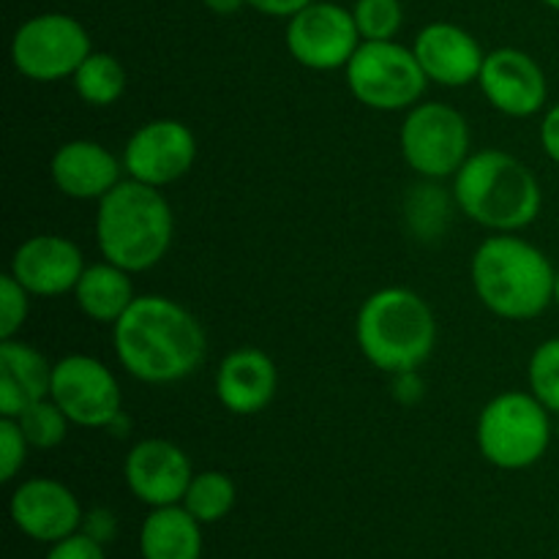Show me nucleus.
Segmentation results:
<instances>
[{
	"label": "nucleus",
	"mask_w": 559,
	"mask_h": 559,
	"mask_svg": "<svg viewBox=\"0 0 559 559\" xmlns=\"http://www.w3.org/2000/svg\"><path fill=\"white\" fill-rule=\"evenodd\" d=\"M93 52L91 33L76 16L47 11L22 22L11 38V63L25 80L60 82L74 76Z\"/></svg>",
	"instance_id": "nucleus-9"
},
{
	"label": "nucleus",
	"mask_w": 559,
	"mask_h": 559,
	"mask_svg": "<svg viewBox=\"0 0 559 559\" xmlns=\"http://www.w3.org/2000/svg\"><path fill=\"white\" fill-rule=\"evenodd\" d=\"M399 145L407 167L429 180L453 178L473 156L467 118L442 102H420L407 109Z\"/></svg>",
	"instance_id": "nucleus-8"
},
{
	"label": "nucleus",
	"mask_w": 559,
	"mask_h": 559,
	"mask_svg": "<svg viewBox=\"0 0 559 559\" xmlns=\"http://www.w3.org/2000/svg\"><path fill=\"white\" fill-rule=\"evenodd\" d=\"M360 44L353 11L338 3L314 0L287 20L289 55L309 71L347 69Z\"/></svg>",
	"instance_id": "nucleus-11"
},
{
	"label": "nucleus",
	"mask_w": 559,
	"mask_h": 559,
	"mask_svg": "<svg viewBox=\"0 0 559 559\" xmlns=\"http://www.w3.org/2000/svg\"><path fill=\"white\" fill-rule=\"evenodd\" d=\"M557 271L549 257L516 233L489 235L475 249L469 282L491 314L527 322L555 304Z\"/></svg>",
	"instance_id": "nucleus-2"
},
{
	"label": "nucleus",
	"mask_w": 559,
	"mask_h": 559,
	"mask_svg": "<svg viewBox=\"0 0 559 559\" xmlns=\"http://www.w3.org/2000/svg\"><path fill=\"white\" fill-rule=\"evenodd\" d=\"M347 87L374 112H407L420 104L429 80L413 47L393 41H364L344 69Z\"/></svg>",
	"instance_id": "nucleus-7"
},
{
	"label": "nucleus",
	"mask_w": 559,
	"mask_h": 559,
	"mask_svg": "<svg viewBox=\"0 0 559 559\" xmlns=\"http://www.w3.org/2000/svg\"><path fill=\"white\" fill-rule=\"evenodd\" d=\"M235 500H238L235 480L218 469H205V473H194L180 506L200 524H213L222 522L233 511Z\"/></svg>",
	"instance_id": "nucleus-24"
},
{
	"label": "nucleus",
	"mask_w": 559,
	"mask_h": 559,
	"mask_svg": "<svg viewBox=\"0 0 559 559\" xmlns=\"http://www.w3.org/2000/svg\"><path fill=\"white\" fill-rule=\"evenodd\" d=\"M52 364L41 349L20 338H0V418H20L49 396Z\"/></svg>",
	"instance_id": "nucleus-20"
},
{
	"label": "nucleus",
	"mask_w": 559,
	"mask_h": 559,
	"mask_svg": "<svg viewBox=\"0 0 559 559\" xmlns=\"http://www.w3.org/2000/svg\"><path fill=\"white\" fill-rule=\"evenodd\" d=\"M309 3H314V0H246V5L265 16H276V20H289Z\"/></svg>",
	"instance_id": "nucleus-33"
},
{
	"label": "nucleus",
	"mask_w": 559,
	"mask_h": 559,
	"mask_svg": "<svg viewBox=\"0 0 559 559\" xmlns=\"http://www.w3.org/2000/svg\"><path fill=\"white\" fill-rule=\"evenodd\" d=\"M33 295L11 273L0 276V338H16L31 314Z\"/></svg>",
	"instance_id": "nucleus-28"
},
{
	"label": "nucleus",
	"mask_w": 559,
	"mask_h": 559,
	"mask_svg": "<svg viewBox=\"0 0 559 559\" xmlns=\"http://www.w3.org/2000/svg\"><path fill=\"white\" fill-rule=\"evenodd\" d=\"M175 238V213L156 186L120 180L96 211L102 260L129 273H145L167 257Z\"/></svg>",
	"instance_id": "nucleus-3"
},
{
	"label": "nucleus",
	"mask_w": 559,
	"mask_h": 559,
	"mask_svg": "<svg viewBox=\"0 0 559 559\" xmlns=\"http://www.w3.org/2000/svg\"><path fill=\"white\" fill-rule=\"evenodd\" d=\"M278 391V369L267 353L240 347L224 355L216 371V396L227 413L251 418L271 407Z\"/></svg>",
	"instance_id": "nucleus-19"
},
{
	"label": "nucleus",
	"mask_w": 559,
	"mask_h": 559,
	"mask_svg": "<svg viewBox=\"0 0 559 559\" xmlns=\"http://www.w3.org/2000/svg\"><path fill=\"white\" fill-rule=\"evenodd\" d=\"M540 3H546V5H549V9L559 11V0H540Z\"/></svg>",
	"instance_id": "nucleus-37"
},
{
	"label": "nucleus",
	"mask_w": 559,
	"mask_h": 559,
	"mask_svg": "<svg viewBox=\"0 0 559 559\" xmlns=\"http://www.w3.org/2000/svg\"><path fill=\"white\" fill-rule=\"evenodd\" d=\"M475 442L480 456L500 469H527L551 445V413L524 391H506L478 415Z\"/></svg>",
	"instance_id": "nucleus-6"
},
{
	"label": "nucleus",
	"mask_w": 559,
	"mask_h": 559,
	"mask_svg": "<svg viewBox=\"0 0 559 559\" xmlns=\"http://www.w3.org/2000/svg\"><path fill=\"white\" fill-rule=\"evenodd\" d=\"M123 158L96 140L63 142L49 162L55 189L76 202L104 200L123 180Z\"/></svg>",
	"instance_id": "nucleus-18"
},
{
	"label": "nucleus",
	"mask_w": 559,
	"mask_h": 559,
	"mask_svg": "<svg viewBox=\"0 0 559 559\" xmlns=\"http://www.w3.org/2000/svg\"><path fill=\"white\" fill-rule=\"evenodd\" d=\"M393 380L399 382V388L393 391V393H396L399 402L413 404V402H418L420 396H424V382H420L418 371H404V374H393Z\"/></svg>",
	"instance_id": "nucleus-34"
},
{
	"label": "nucleus",
	"mask_w": 559,
	"mask_h": 559,
	"mask_svg": "<svg viewBox=\"0 0 559 559\" xmlns=\"http://www.w3.org/2000/svg\"><path fill=\"white\" fill-rule=\"evenodd\" d=\"M80 500L55 478H31L11 495V522L38 544H58L82 527Z\"/></svg>",
	"instance_id": "nucleus-16"
},
{
	"label": "nucleus",
	"mask_w": 559,
	"mask_h": 559,
	"mask_svg": "<svg viewBox=\"0 0 559 559\" xmlns=\"http://www.w3.org/2000/svg\"><path fill=\"white\" fill-rule=\"evenodd\" d=\"M353 16L364 41H393L404 25L402 0H355Z\"/></svg>",
	"instance_id": "nucleus-27"
},
{
	"label": "nucleus",
	"mask_w": 559,
	"mask_h": 559,
	"mask_svg": "<svg viewBox=\"0 0 559 559\" xmlns=\"http://www.w3.org/2000/svg\"><path fill=\"white\" fill-rule=\"evenodd\" d=\"M85 267V254L74 240L44 233L31 235L16 246L9 273L33 298H60L74 293Z\"/></svg>",
	"instance_id": "nucleus-14"
},
{
	"label": "nucleus",
	"mask_w": 559,
	"mask_h": 559,
	"mask_svg": "<svg viewBox=\"0 0 559 559\" xmlns=\"http://www.w3.org/2000/svg\"><path fill=\"white\" fill-rule=\"evenodd\" d=\"M49 399L82 429H112L123 415V393L118 377L93 355H66L52 364Z\"/></svg>",
	"instance_id": "nucleus-10"
},
{
	"label": "nucleus",
	"mask_w": 559,
	"mask_h": 559,
	"mask_svg": "<svg viewBox=\"0 0 559 559\" xmlns=\"http://www.w3.org/2000/svg\"><path fill=\"white\" fill-rule=\"evenodd\" d=\"M71 80H74L76 96L87 107H112L123 98L126 85H129L126 66L115 55L96 52V49L82 60V66L74 71Z\"/></svg>",
	"instance_id": "nucleus-23"
},
{
	"label": "nucleus",
	"mask_w": 559,
	"mask_h": 559,
	"mask_svg": "<svg viewBox=\"0 0 559 559\" xmlns=\"http://www.w3.org/2000/svg\"><path fill=\"white\" fill-rule=\"evenodd\" d=\"M453 200L469 222L491 233H519L538 218L544 191L533 169L497 147L473 153L453 175Z\"/></svg>",
	"instance_id": "nucleus-4"
},
{
	"label": "nucleus",
	"mask_w": 559,
	"mask_h": 559,
	"mask_svg": "<svg viewBox=\"0 0 559 559\" xmlns=\"http://www.w3.org/2000/svg\"><path fill=\"white\" fill-rule=\"evenodd\" d=\"M355 338L374 369L391 377L418 371L437 347V317L413 289H377L360 306Z\"/></svg>",
	"instance_id": "nucleus-5"
},
{
	"label": "nucleus",
	"mask_w": 559,
	"mask_h": 559,
	"mask_svg": "<svg viewBox=\"0 0 559 559\" xmlns=\"http://www.w3.org/2000/svg\"><path fill=\"white\" fill-rule=\"evenodd\" d=\"M131 276L134 273L123 271L107 260L93 262L85 267L74 293H71L76 300V309L98 325H115L136 300Z\"/></svg>",
	"instance_id": "nucleus-21"
},
{
	"label": "nucleus",
	"mask_w": 559,
	"mask_h": 559,
	"mask_svg": "<svg viewBox=\"0 0 559 559\" xmlns=\"http://www.w3.org/2000/svg\"><path fill=\"white\" fill-rule=\"evenodd\" d=\"M202 3H205V9L211 11V14L233 16V14H238L240 9H243L246 0H202Z\"/></svg>",
	"instance_id": "nucleus-35"
},
{
	"label": "nucleus",
	"mask_w": 559,
	"mask_h": 559,
	"mask_svg": "<svg viewBox=\"0 0 559 559\" xmlns=\"http://www.w3.org/2000/svg\"><path fill=\"white\" fill-rule=\"evenodd\" d=\"M120 158L131 180L164 189V186L178 183L194 169L197 136L183 120H147L129 136Z\"/></svg>",
	"instance_id": "nucleus-12"
},
{
	"label": "nucleus",
	"mask_w": 559,
	"mask_h": 559,
	"mask_svg": "<svg viewBox=\"0 0 559 559\" xmlns=\"http://www.w3.org/2000/svg\"><path fill=\"white\" fill-rule=\"evenodd\" d=\"M47 559H107V555H104V546L93 540L91 535L74 533L52 544V551H49Z\"/></svg>",
	"instance_id": "nucleus-30"
},
{
	"label": "nucleus",
	"mask_w": 559,
	"mask_h": 559,
	"mask_svg": "<svg viewBox=\"0 0 559 559\" xmlns=\"http://www.w3.org/2000/svg\"><path fill=\"white\" fill-rule=\"evenodd\" d=\"M555 306L559 309V271H557V278H555Z\"/></svg>",
	"instance_id": "nucleus-36"
},
{
	"label": "nucleus",
	"mask_w": 559,
	"mask_h": 559,
	"mask_svg": "<svg viewBox=\"0 0 559 559\" xmlns=\"http://www.w3.org/2000/svg\"><path fill=\"white\" fill-rule=\"evenodd\" d=\"M478 85L486 102L508 118H533L544 112L549 98L546 71L533 55L516 47L486 52Z\"/></svg>",
	"instance_id": "nucleus-13"
},
{
	"label": "nucleus",
	"mask_w": 559,
	"mask_h": 559,
	"mask_svg": "<svg viewBox=\"0 0 559 559\" xmlns=\"http://www.w3.org/2000/svg\"><path fill=\"white\" fill-rule=\"evenodd\" d=\"M413 52L426 80L442 87H464L478 82L486 60L478 38L453 22H429L420 27Z\"/></svg>",
	"instance_id": "nucleus-17"
},
{
	"label": "nucleus",
	"mask_w": 559,
	"mask_h": 559,
	"mask_svg": "<svg viewBox=\"0 0 559 559\" xmlns=\"http://www.w3.org/2000/svg\"><path fill=\"white\" fill-rule=\"evenodd\" d=\"M31 442L22 435V426L16 418H0V480L9 484L25 467Z\"/></svg>",
	"instance_id": "nucleus-29"
},
{
	"label": "nucleus",
	"mask_w": 559,
	"mask_h": 559,
	"mask_svg": "<svg viewBox=\"0 0 559 559\" xmlns=\"http://www.w3.org/2000/svg\"><path fill=\"white\" fill-rule=\"evenodd\" d=\"M16 420H20L22 426V435L27 437L31 448H36V451H52V448H58L60 442L66 440L71 426V420L66 418L63 409H60L49 396L31 404Z\"/></svg>",
	"instance_id": "nucleus-25"
},
{
	"label": "nucleus",
	"mask_w": 559,
	"mask_h": 559,
	"mask_svg": "<svg viewBox=\"0 0 559 559\" xmlns=\"http://www.w3.org/2000/svg\"><path fill=\"white\" fill-rule=\"evenodd\" d=\"M123 478L131 495L151 508L180 506L194 469L183 448L169 440H140L123 462Z\"/></svg>",
	"instance_id": "nucleus-15"
},
{
	"label": "nucleus",
	"mask_w": 559,
	"mask_h": 559,
	"mask_svg": "<svg viewBox=\"0 0 559 559\" xmlns=\"http://www.w3.org/2000/svg\"><path fill=\"white\" fill-rule=\"evenodd\" d=\"M82 527H85V535H91L98 544H107V540L115 538L118 533V519H115L112 511L107 508H93L85 519H82Z\"/></svg>",
	"instance_id": "nucleus-31"
},
{
	"label": "nucleus",
	"mask_w": 559,
	"mask_h": 559,
	"mask_svg": "<svg viewBox=\"0 0 559 559\" xmlns=\"http://www.w3.org/2000/svg\"><path fill=\"white\" fill-rule=\"evenodd\" d=\"M140 551L142 559H200V522L183 506L153 508L142 522Z\"/></svg>",
	"instance_id": "nucleus-22"
},
{
	"label": "nucleus",
	"mask_w": 559,
	"mask_h": 559,
	"mask_svg": "<svg viewBox=\"0 0 559 559\" xmlns=\"http://www.w3.org/2000/svg\"><path fill=\"white\" fill-rule=\"evenodd\" d=\"M118 364L145 385H173L194 374L207 355L202 322L167 295H136L112 325Z\"/></svg>",
	"instance_id": "nucleus-1"
},
{
	"label": "nucleus",
	"mask_w": 559,
	"mask_h": 559,
	"mask_svg": "<svg viewBox=\"0 0 559 559\" xmlns=\"http://www.w3.org/2000/svg\"><path fill=\"white\" fill-rule=\"evenodd\" d=\"M527 382L530 393L551 415H559V336L540 342L535 353L530 355Z\"/></svg>",
	"instance_id": "nucleus-26"
},
{
	"label": "nucleus",
	"mask_w": 559,
	"mask_h": 559,
	"mask_svg": "<svg viewBox=\"0 0 559 559\" xmlns=\"http://www.w3.org/2000/svg\"><path fill=\"white\" fill-rule=\"evenodd\" d=\"M540 147L551 162L559 164V102L551 104L540 120Z\"/></svg>",
	"instance_id": "nucleus-32"
}]
</instances>
